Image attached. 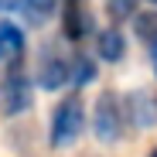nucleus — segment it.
<instances>
[{
    "label": "nucleus",
    "mask_w": 157,
    "mask_h": 157,
    "mask_svg": "<svg viewBox=\"0 0 157 157\" xmlns=\"http://www.w3.org/2000/svg\"><path fill=\"white\" fill-rule=\"evenodd\" d=\"M126 126V113H123V99L116 92H102L92 106V133L102 144H116L123 137Z\"/></svg>",
    "instance_id": "obj_2"
},
{
    "label": "nucleus",
    "mask_w": 157,
    "mask_h": 157,
    "mask_svg": "<svg viewBox=\"0 0 157 157\" xmlns=\"http://www.w3.org/2000/svg\"><path fill=\"white\" fill-rule=\"evenodd\" d=\"M137 7H140V0H106V10H109V17L120 24V21H130L137 14Z\"/></svg>",
    "instance_id": "obj_12"
},
{
    "label": "nucleus",
    "mask_w": 157,
    "mask_h": 157,
    "mask_svg": "<svg viewBox=\"0 0 157 157\" xmlns=\"http://www.w3.org/2000/svg\"><path fill=\"white\" fill-rule=\"evenodd\" d=\"M82 130H86V102L72 92V96H65L55 106V113H51V130H48L51 147L75 144L78 137H82Z\"/></svg>",
    "instance_id": "obj_1"
},
{
    "label": "nucleus",
    "mask_w": 157,
    "mask_h": 157,
    "mask_svg": "<svg viewBox=\"0 0 157 157\" xmlns=\"http://www.w3.org/2000/svg\"><path fill=\"white\" fill-rule=\"evenodd\" d=\"M137 17V31H140V41L147 44V55H150V65H154V75H157V14H133Z\"/></svg>",
    "instance_id": "obj_10"
},
{
    "label": "nucleus",
    "mask_w": 157,
    "mask_h": 157,
    "mask_svg": "<svg viewBox=\"0 0 157 157\" xmlns=\"http://www.w3.org/2000/svg\"><path fill=\"white\" fill-rule=\"evenodd\" d=\"M92 78H96V62L89 55H72V86L78 89V86L92 82Z\"/></svg>",
    "instance_id": "obj_11"
},
{
    "label": "nucleus",
    "mask_w": 157,
    "mask_h": 157,
    "mask_svg": "<svg viewBox=\"0 0 157 157\" xmlns=\"http://www.w3.org/2000/svg\"><path fill=\"white\" fill-rule=\"evenodd\" d=\"M4 14H21L28 24H44L58 10V0H0Z\"/></svg>",
    "instance_id": "obj_6"
},
{
    "label": "nucleus",
    "mask_w": 157,
    "mask_h": 157,
    "mask_svg": "<svg viewBox=\"0 0 157 157\" xmlns=\"http://www.w3.org/2000/svg\"><path fill=\"white\" fill-rule=\"evenodd\" d=\"M62 31L68 41H86L92 34L89 0H62Z\"/></svg>",
    "instance_id": "obj_4"
},
{
    "label": "nucleus",
    "mask_w": 157,
    "mask_h": 157,
    "mask_svg": "<svg viewBox=\"0 0 157 157\" xmlns=\"http://www.w3.org/2000/svg\"><path fill=\"white\" fill-rule=\"evenodd\" d=\"M96 51L102 62H120L123 51H126V41H123V31L120 28H106L96 34Z\"/></svg>",
    "instance_id": "obj_8"
},
{
    "label": "nucleus",
    "mask_w": 157,
    "mask_h": 157,
    "mask_svg": "<svg viewBox=\"0 0 157 157\" xmlns=\"http://www.w3.org/2000/svg\"><path fill=\"white\" fill-rule=\"evenodd\" d=\"M24 48H28V41H24V31L17 28L14 21H0V68H10L24 58Z\"/></svg>",
    "instance_id": "obj_7"
},
{
    "label": "nucleus",
    "mask_w": 157,
    "mask_h": 157,
    "mask_svg": "<svg viewBox=\"0 0 157 157\" xmlns=\"http://www.w3.org/2000/svg\"><path fill=\"white\" fill-rule=\"evenodd\" d=\"M150 157H157V147H154V150H150Z\"/></svg>",
    "instance_id": "obj_13"
},
{
    "label": "nucleus",
    "mask_w": 157,
    "mask_h": 157,
    "mask_svg": "<svg viewBox=\"0 0 157 157\" xmlns=\"http://www.w3.org/2000/svg\"><path fill=\"white\" fill-rule=\"evenodd\" d=\"M123 113H126L130 123H137V126H150V123H154V102H150L144 92H133V96L123 99Z\"/></svg>",
    "instance_id": "obj_9"
},
{
    "label": "nucleus",
    "mask_w": 157,
    "mask_h": 157,
    "mask_svg": "<svg viewBox=\"0 0 157 157\" xmlns=\"http://www.w3.org/2000/svg\"><path fill=\"white\" fill-rule=\"evenodd\" d=\"M150 4H154V7H157V0H150Z\"/></svg>",
    "instance_id": "obj_14"
},
{
    "label": "nucleus",
    "mask_w": 157,
    "mask_h": 157,
    "mask_svg": "<svg viewBox=\"0 0 157 157\" xmlns=\"http://www.w3.org/2000/svg\"><path fill=\"white\" fill-rule=\"evenodd\" d=\"M31 106H34V78H28L10 65V72L0 78V109L7 116H21Z\"/></svg>",
    "instance_id": "obj_3"
},
{
    "label": "nucleus",
    "mask_w": 157,
    "mask_h": 157,
    "mask_svg": "<svg viewBox=\"0 0 157 157\" xmlns=\"http://www.w3.org/2000/svg\"><path fill=\"white\" fill-rule=\"evenodd\" d=\"M34 82L48 92H58L65 86H72V58L65 55H48L41 65H38V75H34Z\"/></svg>",
    "instance_id": "obj_5"
}]
</instances>
